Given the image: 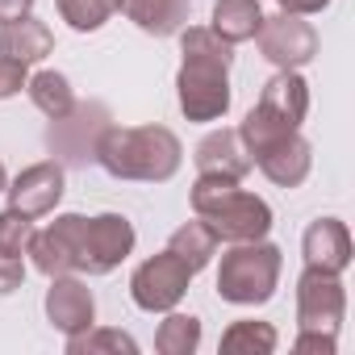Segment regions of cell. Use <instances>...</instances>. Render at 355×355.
<instances>
[{
	"instance_id": "19",
	"label": "cell",
	"mask_w": 355,
	"mask_h": 355,
	"mask_svg": "<svg viewBox=\"0 0 355 355\" xmlns=\"http://www.w3.org/2000/svg\"><path fill=\"white\" fill-rule=\"evenodd\" d=\"M259 21H263V9H259V0H218L214 5V34L230 46L239 42H251L259 34Z\"/></svg>"
},
{
	"instance_id": "16",
	"label": "cell",
	"mask_w": 355,
	"mask_h": 355,
	"mask_svg": "<svg viewBox=\"0 0 355 355\" xmlns=\"http://www.w3.org/2000/svg\"><path fill=\"white\" fill-rule=\"evenodd\" d=\"M55 51V34L46 21L38 17H17V21H5L0 26V55L13 59V63H38Z\"/></svg>"
},
{
	"instance_id": "24",
	"label": "cell",
	"mask_w": 355,
	"mask_h": 355,
	"mask_svg": "<svg viewBox=\"0 0 355 355\" xmlns=\"http://www.w3.org/2000/svg\"><path fill=\"white\" fill-rule=\"evenodd\" d=\"M117 9H121V0H59V17L80 34L101 30Z\"/></svg>"
},
{
	"instance_id": "20",
	"label": "cell",
	"mask_w": 355,
	"mask_h": 355,
	"mask_svg": "<svg viewBox=\"0 0 355 355\" xmlns=\"http://www.w3.org/2000/svg\"><path fill=\"white\" fill-rule=\"evenodd\" d=\"M167 251H175V255H180L193 272H201L214 255H218V234L197 218V222H184L180 230H175L171 234V243H167Z\"/></svg>"
},
{
	"instance_id": "29",
	"label": "cell",
	"mask_w": 355,
	"mask_h": 355,
	"mask_svg": "<svg viewBox=\"0 0 355 355\" xmlns=\"http://www.w3.org/2000/svg\"><path fill=\"white\" fill-rule=\"evenodd\" d=\"M334 347H338V338L326 330H301L293 343V351H322V355H334Z\"/></svg>"
},
{
	"instance_id": "27",
	"label": "cell",
	"mask_w": 355,
	"mask_h": 355,
	"mask_svg": "<svg viewBox=\"0 0 355 355\" xmlns=\"http://www.w3.org/2000/svg\"><path fill=\"white\" fill-rule=\"evenodd\" d=\"M26 63H13V59H5V55H0V101H5V96H17L21 88H26Z\"/></svg>"
},
{
	"instance_id": "25",
	"label": "cell",
	"mask_w": 355,
	"mask_h": 355,
	"mask_svg": "<svg viewBox=\"0 0 355 355\" xmlns=\"http://www.w3.org/2000/svg\"><path fill=\"white\" fill-rule=\"evenodd\" d=\"M67 351H71V355H96V351H125V355H134V351H138V343H134L125 330L88 326L84 334H71V338H67Z\"/></svg>"
},
{
	"instance_id": "14",
	"label": "cell",
	"mask_w": 355,
	"mask_h": 355,
	"mask_svg": "<svg viewBox=\"0 0 355 355\" xmlns=\"http://www.w3.org/2000/svg\"><path fill=\"white\" fill-rule=\"evenodd\" d=\"M301 251H305V268H322V272L343 276L347 263H351V234L338 218H318L305 230Z\"/></svg>"
},
{
	"instance_id": "8",
	"label": "cell",
	"mask_w": 355,
	"mask_h": 355,
	"mask_svg": "<svg viewBox=\"0 0 355 355\" xmlns=\"http://www.w3.org/2000/svg\"><path fill=\"white\" fill-rule=\"evenodd\" d=\"M347 313V288L334 272L322 268H305L297 280V326L301 330H326L338 334Z\"/></svg>"
},
{
	"instance_id": "5",
	"label": "cell",
	"mask_w": 355,
	"mask_h": 355,
	"mask_svg": "<svg viewBox=\"0 0 355 355\" xmlns=\"http://www.w3.org/2000/svg\"><path fill=\"white\" fill-rule=\"evenodd\" d=\"M193 276H197V272H193L180 255H175V251H163V255H155V259H146V263L134 268V276H130V297H134V305L146 309V313H167V309H175V305L184 301Z\"/></svg>"
},
{
	"instance_id": "28",
	"label": "cell",
	"mask_w": 355,
	"mask_h": 355,
	"mask_svg": "<svg viewBox=\"0 0 355 355\" xmlns=\"http://www.w3.org/2000/svg\"><path fill=\"white\" fill-rule=\"evenodd\" d=\"M21 280H26L21 255H0V297H5V293H17Z\"/></svg>"
},
{
	"instance_id": "10",
	"label": "cell",
	"mask_w": 355,
	"mask_h": 355,
	"mask_svg": "<svg viewBox=\"0 0 355 355\" xmlns=\"http://www.w3.org/2000/svg\"><path fill=\"white\" fill-rule=\"evenodd\" d=\"M80 214H63L55 218L46 230L30 234L26 255L34 259V268L42 276H76V247H80Z\"/></svg>"
},
{
	"instance_id": "3",
	"label": "cell",
	"mask_w": 355,
	"mask_h": 355,
	"mask_svg": "<svg viewBox=\"0 0 355 355\" xmlns=\"http://www.w3.org/2000/svg\"><path fill=\"white\" fill-rule=\"evenodd\" d=\"M193 209L197 218L218 234V243H255L272 230V209L263 197L243 193L239 180L201 175L193 184Z\"/></svg>"
},
{
	"instance_id": "12",
	"label": "cell",
	"mask_w": 355,
	"mask_h": 355,
	"mask_svg": "<svg viewBox=\"0 0 355 355\" xmlns=\"http://www.w3.org/2000/svg\"><path fill=\"white\" fill-rule=\"evenodd\" d=\"M5 193H9V209H17L26 218H42L63 201V167L55 159H42V163L26 167Z\"/></svg>"
},
{
	"instance_id": "22",
	"label": "cell",
	"mask_w": 355,
	"mask_h": 355,
	"mask_svg": "<svg viewBox=\"0 0 355 355\" xmlns=\"http://www.w3.org/2000/svg\"><path fill=\"white\" fill-rule=\"evenodd\" d=\"M276 343H280L276 330L268 322H251V318L230 322L222 334V351H230V355H272Z\"/></svg>"
},
{
	"instance_id": "30",
	"label": "cell",
	"mask_w": 355,
	"mask_h": 355,
	"mask_svg": "<svg viewBox=\"0 0 355 355\" xmlns=\"http://www.w3.org/2000/svg\"><path fill=\"white\" fill-rule=\"evenodd\" d=\"M280 13H297V17H309V13H322L330 0H276Z\"/></svg>"
},
{
	"instance_id": "17",
	"label": "cell",
	"mask_w": 355,
	"mask_h": 355,
	"mask_svg": "<svg viewBox=\"0 0 355 355\" xmlns=\"http://www.w3.org/2000/svg\"><path fill=\"white\" fill-rule=\"evenodd\" d=\"M125 17L155 38H171L189 26V0H121Z\"/></svg>"
},
{
	"instance_id": "23",
	"label": "cell",
	"mask_w": 355,
	"mask_h": 355,
	"mask_svg": "<svg viewBox=\"0 0 355 355\" xmlns=\"http://www.w3.org/2000/svg\"><path fill=\"white\" fill-rule=\"evenodd\" d=\"M155 347L159 355H193L201 347V322L193 313H171L159 322V334H155Z\"/></svg>"
},
{
	"instance_id": "7",
	"label": "cell",
	"mask_w": 355,
	"mask_h": 355,
	"mask_svg": "<svg viewBox=\"0 0 355 355\" xmlns=\"http://www.w3.org/2000/svg\"><path fill=\"white\" fill-rule=\"evenodd\" d=\"M109 125H113V117H109V109L101 101H76L63 117L51 121L46 146L67 163H92Z\"/></svg>"
},
{
	"instance_id": "21",
	"label": "cell",
	"mask_w": 355,
	"mask_h": 355,
	"mask_svg": "<svg viewBox=\"0 0 355 355\" xmlns=\"http://www.w3.org/2000/svg\"><path fill=\"white\" fill-rule=\"evenodd\" d=\"M26 92H30V101H34L51 121L63 117V113L76 105V92H71L67 76H59V71H38V76H30V80H26Z\"/></svg>"
},
{
	"instance_id": "26",
	"label": "cell",
	"mask_w": 355,
	"mask_h": 355,
	"mask_svg": "<svg viewBox=\"0 0 355 355\" xmlns=\"http://www.w3.org/2000/svg\"><path fill=\"white\" fill-rule=\"evenodd\" d=\"M30 234H34V218H26L17 209L0 214V255H21L30 247Z\"/></svg>"
},
{
	"instance_id": "13",
	"label": "cell",
	"mask_w": 355,
	"mask_h": 355,
	"mask_svg": "<svg viewBox=\"0 0 355 355\" xmlns=\"http://www.w3.org/2000/svg\"><path fill=\"white\" fill-rule=\"evenodd\" d=\"M251 163H259V171L268 175L272 184L297 189V184H305V175H309V167H313V150H309V142L293 130V134L268 142L263 150H255Z\"/></svg>"
},
{
	"instance_id": "6",
	"label": "cell",
	"mask_w": 355,
	"mask_h": 355,
	"mask_svg": "<svg viewBox=\"0 0 355 355\" xmlns=\"http://www.w3.org/2000/svg\"><path fill=\"white\" fill-rule=\"evenodd\" d=\"M130 251H134V226L121 214L84 218L76 247V276H109Z\"/></svg>"
},
{
	"instance_id": "32",
	"label": "cell",
	"mask_w": 355,
	"mask_h": 355,
	"mask_svg": "<svg viewBox=\"0 0 355 355\" xmlns=\"http://www.w3.org/2000/svg\"><path fill=\"white\" fill-rule=\"evenodd\" d=\"M9 189V171H5V163H0V193Z\"/></svg>"
},
{
	"instance_id": "15",
	"label": "cell",
	"mask_w": 355,
	"mask_h": 355,
	"mask_svg": "<svg viewBox=\"0 0 355 355\" xmlns=\"http://www.w3.org/2000/svg\"><path fill=\"white\" fill-rule=\"evenodd\" d=\"M193 159H197L201 175H218V180H243L251 171V155H247L239 130H214L209 138H201Z\"/></svg>"
},
{
	"instance_id": "31",
	"label": "cell",
	"mask_w": 355,
	"mask_h": 355,
	"mask_svg": "<svg viewBox=\"0 0 355 355\" xmlns=\"http://www.w3.org/2000/svg\"><path fill=\"white\" fill-rule=\"evenodd\" d=\"M34 0H0V26L5 21H17V17H30Z\"/></svg>"
},
{
	"instance_id": "2",
	"label": "cell",
	"mask_w": 355,
	"mask_h": 355,
	"mask_svg": "<svg viewBox=\"0 0 355 355\" xmlns=\"http://www.w3.org/2000/svg\"><path fill=\"white\" fill-rule=\"evenodd\" d=\"M184 146L167 125H109L101 146H96V163L113 175V180H146V184H163L180 171Z\"/></svg>"
},
{
	"instance_id": "1",
	"label": "cell",
	"mask_w": 355,
	"mask_h": 355,
	"mask_svg": "<svg viewBox=\"0 0 355 355\" xmlns=\"http://www.w3.org/2000/svg\"><path fill=\"white\" fill-rule=\"evenodd\" d=\"M180 109L189 121H218L230 109V42H222L214 30L201 26H184L180 30Z\"/></svg>"
},
{
	"instance_id": "11",
	"label": "cell",
	"mask_w": 355,
	"mask_h": 355,
	"mask_svg": "<svg viewBox=\"0 0 355 355\" xmlns=\"http://www.w3.org/2000/svg\"><path fill=\"white\" fill-rule=\"evenodd\" d=\"M46 318H51V326L63 330L67 338H71V334H84L88 326H96L92 288H88L80 276H51V288H46Z\"/></svg>"
},
{
	"instance_id": "4",
	"label": "cell",
	"mask_w": 355,
	"mask_h": 355,
	"mask_svg": "<svg viewBox=\"0 0 355 355\" xmlns=\"http://www.w3.org/2000/svg\"><path fill=\"white\" fill-rule=\"evenodd\" d=\"M280 268H284L280 247H272L263 239L234 243V251L222 255L218 297L230 305H263V301H272V293L280 284Z\"/></svg>"
},
{
	"instance_id": "18",
	"label": "cell",
	"mask_w": 355,
	"mask_h": 355,
	"mask_svg": "<svg viewBox=\"0 0 355 355\" xmlns=\"http://www.w3.org/2000/svg\"><path fill=\"white\" fill-rule=\"evenodd\" d=\"M259 105H263L268 113H276L280 121L301 125L305 113H309V84H305L297 71H280V76H272V80L263 84Z\"/></svg>"
},
{
	"instance_id": "9",
	"label": "cell",
	"mask_w": 355,
	"mask_h": 355,
	"mask_svg": "<svg viewBox=\"0 0 355 355\" xmlns=\"http://www.w3.org/2000/svg\"><path fill=\"white\" fill-rule=\"evenodd\" d=\"M259 51L268 63H276L280 71H297L318 55V30L297 17V13H276L259 21Z\"/></svg>"
}]
</instances>
